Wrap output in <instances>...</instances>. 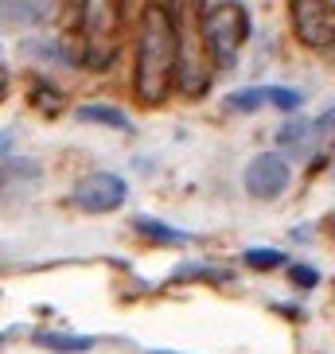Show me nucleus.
<instances>
[{
    "mask_svg": "<svg viewBox=\"0 0 335 354\" xmlns=\"http://www.w3.org/2000/svg\"><path fill=\"white\" fill-rule=\"evenodd\" d=\"M179 63V28L176 0H145L136 16V47H133V94L141 105L156 109L176 90Z\"/></svg>",
    "mask_w": 335,
    "mask_h": 354,
    "instance_id": "1",
    "label": "nucleus"
},
{
    "mask_svg": "<svg viewBox=\"0 0 335 354\" xmlns=\"http://www.w3.org/2000/svg\"><path fill=\"white\" fill-rule=\"evenodd\" d=\"M125 28V0H78V63L109 71Z\"/></svg>",
    "mask_w": 335,
    "mask_h": 354,
    "instance_id": "2",
    "label": "nucleus"
},
{
    "mask_svg": "<svg viewBox=\"0 0 335 354\" xmlns=\"http://www.w3.org/2000/svg\"><path fill=\"white\" fill-rule=\"evenodd\" d=\"M176 28H179V63H176V90L183 97H203L215 78V59L203 39V12L199 4L179 0L176 4Z\"/></svg>",
    "mask_w": 335,
    "mask_h": 354,
    "instance_id": "3",
    "label": "nucleus"
},
{
    "mask_svg": "<svg viewBox=\"0 0 335 354\" xmlns=\"http://www.w3.org/2000/svg\"><path fill=\"white\" fill-rule=\"evenodd\" d=\"M250 32V8L242 0H215L210 8H203V39L215 59V71H230L238 63V51L246 47Z\"/></svg>",
    "mask_w": 335,
    "mask_h": 354,
    "instance_id": "4",
    "label": "nucleus"
},
{
    "mask_svg": "<svg viewBox=\"0 0 335 354\" xmlns=\"http://www.w3.org/2000/svg\"><path fill=\"white\" fill-rule=\"evenodd\" d=\"M289 24L296 43L308 51L335 47V0H289Z\"/></svg>",
    "mask_w": 335,
    "mask_h": 354,
    "instance_id": "5",
    "label": "nucleus"
},
{
    "mask_svg": "<svg viewBox=\"0 0 335 354\" xmlns=\"http://www.w3.org/2000/svg\"><path fill=\"white\" fill-rule=\"evenodd\" d=\"M242 183H246V195L257 198V203H273L281 198L293 183V164L284 152H257V156L246 164L242 171Z\"/></svg>",
    "mask_w": 335,
    "mask_h": 354,
    "instance_id": "6",
    "label": "nucleus"
},
{
    "mask_svg": "<svg viewBox=\"0 0 335 354\" xmlns=\"http://www.w3.org/2000/svg\"><path fill=\"white\" fill-rule=\"evenodd\" d=\"M129 198V183L117 171H90L86 179H78L71 191V203L82 214H109V210H121Z\"/></svg>",
    "mask_w": 335,
    "mask_h": 354,
    "instance_id": "7",
    "label": "nucleus"
},
{
    "mask_svg": "<svg viewBox=\"0 0 335 354\" xmlns=\"http://www.w3.org/2000/svg\"><path fill=\"white\" fill-rule=\"evenodd\" d=\"M277 145H281L284 156H308L312 148H320V133H316V121H304V117H293L277 129Z\"/></svg>",
    "mask_w": 335,
    "mask_h": 354,
    "instance_id": "8",
    "label": "nucleus"
},
{
    "mask_svg": "<svg viewBox=\"0 0 335 354\" xmlns=\"http://www.w3.org/2000/svg\"><path fill=\"white\" fill-rule=\"evenodd\" d=\"M28 102H32V109H39L43 117H59L66 109V94L55 82H47V78H35V82L28 86Z\"/></svg>",
    "mask_w": 335,
    "mask_h": 354,
    "instance_id": "9",
    "label": "nucleus"
},
{
    "mask_svg": "<svg viewBox=\"0 0 335 354\" xmlns=\"http://www.w3.org/2000/svg\"><path fill=\"white\" fill-rule=\"evenodd\" d=\"M51 16V0H4L0 4V20L12 24H43Z\"/></svg>",
    "mask_w": 335,
    "mask_h": 354,
    "instance_id": "10",
    "label": "nucleus"
},
{
    "mask_svg": "<svg viewBox=\"0 0 335 354\" xmlns=\"http://www.w3.org/2000/svg\"><path fill=\"white\" fill-rule=\"evenodd\" d=\"M74 117L82 125H105V129H117V133H129L133 129L125 109H117V105H82V109H74Z\"/></svg>",
    "mask_w": 335,
    "mask_h": 354,
    "instance_id": "11",
    "label": "nucleus"
},
{
    "mask_svg": "<svg viewBox=\"0 0 335 354\" xmlns=\"http://www.w3.org/2000/svg\"><path fill=\"white\" fill-rule=\"evenodd\" d=\"M35 343H39L43 351H51V354H86V351H94V339H90V335H55V331H39V335H35Z\"/></svg>",
    "mask_w": 335,
    "mask_h": 354,
    "instance_id": "12",
    "label": "nucleus"
},
{
    "mask_svg": "<svg viewBox=\"0 0 335 354\" xmlns=\"http://www.w3.org/2000/svg\"><path fill=\"white\" fill-rule=\"evenodd\" d=\"M269 102V86H242V90H234V94H226V109L230 113H257V109H265Z\"/></svg>",
    "mask_w": 335,
    "mask_h": 354,
    "instance_id": "13",
    "label": "nucleus"
},
{
    "mask_svg": "<svg viewBox=\"0 0 335 354\" xmlns=\"http://www.w3.org/2000/svg\"><path fill=\"white\" fill-rule=\"evenodd\" d=\"M133 230L141 234V238H148V241H156V245H183L188 241V234L183 230H172V226H164V222H156V218H133Z\"/></svg>",
    "mask_w": 335,
    "mask_h": 354,
    "instance_id": "14",
    "label": "nucleus"
},
{
    "mask_svg": "<svg viewBox=\"0 0 335 354\" xmlns=\"http://www.w3.org/2000/svg\"><path fill=\"white\" fill-rule=\"evenodd\" d=\"M24 55H32V59H51V63H63V66H74L71 51H66L63 43H55V39H32V43H24Z\"/></svg>",
    "mask_w": 335,
    "mask_h": 354,
    "instance_id": "15",
    "label": "nucleus"
},
{
    "mask_svg": "<svg viewBox=\"0 0 335 354\" xmlns=\"http://www.w3.org/2000/svg\"><path fill=\"white\" fill-rule=\"evenodd\" d=\"M242 261H246L250 269H257V272H269V269H281L284 265V253L273 250V245H253V250L242 253Z\"/></svg>",
    "mask_w": 335,
    "mask_h": 354,
    "instance_id": "16",
    "label": "nucleus"
},
{
    "mask_svg": "<svg viewBox=\"0 0 335 354\" xmlns=\"http://www.w3.org/2000/svg\"><path fill=\"white\" fill-rule=\"evenodd\" d=\"M289 281L296 288H316L320 284V269H312V265H289Z\"/></svg>",
    "mask_w": 335,
    "mask_h": 354,
    "instance_id": "17",
    "label": "nucleus"
},
{
    "mask_svg": "<svg viewBox=\"0 0 335 354\" xmlns=\"http://www.w3.org/2000/svg\"><path fill=\"white\" fill-rule=\"evenodd\" d=\"M8 86H12V74H8V66L0 63V102L8 97Z\"/></svg>",
    "mask_w": 335,
    "mask_h": 354,
    "instance_id": "18",
    "label": "nucleus"
},
{
    "mask_svg": "<svg viewBox=\"0 0 335 354\" xmlns=\"http://www.w3.org/2000/svg\"><path fill=\"white\" fill-rule=\"evenodd\" d=\"M148 354H179V351H148Z\"/></svg>",
    "mask_w": 335,
    "mask_h": 354,
    "instance_id": "19",
    "label": "nucleus"
},
{
    "mask_svg": "<svg viewBox=\"0 0 335 354\" xmlns=\"http://www.w3.org/2000/svg\"><path fill=\"white\" fill-rule=\"evenodd\" d=\"M0 343H4V331H0Z\"/></svg>",
    "mask_w": 335,
    "mask_h": 354,
    "instance_id": "20",
    "label": "nucleus"
}]
</instances>
